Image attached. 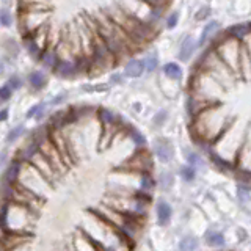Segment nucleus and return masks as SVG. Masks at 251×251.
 I'll use <instances>...</instances> for the list:
<instances>
[{
    "instance_id": "f257e3e1",
    "label": "nucleus",
    "mask_w": 251,
    "mask_h": 251,
    "mask_svg": "<svg viewBox=\"0 0 251 251\" xmlns=\"http://www.w3.org/2000/svg\"><path fill=\"white\" fill-rule=\"evenodd\" d=\"M235 120L229 118L222 102L214 104L190 121V135L193 143L207 141L214 145L223 133L231 127Z\"/></svg>"
},
{
    "instance_id": "f03ea898",
    "label": "nucleus",
    "mask_w": 251,
    "mask_h": 251,
    "mask_svg": "<svg viewBox=\"0 0 251 251\" xmlns=\"http://www.w3.org/2000/svg\"><path fill=\"white\" fill-rule=\"evenodd\" d=\"M38 212L18 201H3L2 231L14 234H33Z\"/></svg>"
},
{
    "instance_id": "7ed1b4c3",
    "label": "nucleus",
    "mask_w": 251,
    "mask_h": 251,
    "mask_svg": "<svg viewBox=\"0 0 251 251\" xmlns=\"http://www.w3.org/2000/svg\"><path fill=\"white\" fill-rule=\"evenodd\" d=\"M195 69L214 77L225 90H231L235 85V82H237V75H235L232 71L226 66V63L218 57V53L215 52L214 47H210V49H207L201 55L200 60L196 61Z\"/></svg>"
},
{
    "instance_id": "20e7f679",
    "label": "nucleus",
    "mask_w": 251,
    "mask_h": 251,
    "mask_svg": "<svg viewBox=\"0 0 251 251\" xmlns=\"http://www.w3.org/2000/svg\"><path fill=\"white\" fill-rule=\"evenodd\" d=\"M225 91L226 90L214 77L195 69V73L190 78V83H188V94H195V96H200L202 99H207L212 102H222L220 100V96H222Z\"/></svg>"
},
{
    "instance_id": "39448f33",
    "label": "nucleus",
    "mask_w": 251,
    "mask_h": 251,
    "mask_svg": "<svg viewBox=\"0 0 251 251\" xmlns=\"http://www.w3.org/2000/svg\"><path fill=\"white\" fill-rule=\"evenodd\" d=\"M240 46L242 41L231 38L227 33L215 38V41L212 43V47L218 53V57L226 63V66L237 77H240Z\"/></svg>"
},
{
    "instance_id": "423d86ee",
    "label": "nucleus",
    "mask_w": 251,
    "mask_h": 251,
    "mask_svg": "<svg viewBox=\"0 0 251 251\" xmlns=\"http://www.w3.org/2000/svg\"><path fill=\"white\" fill-rule=\"evenodd\" d=\"M18 184L44 200L47 196V192L50 190V182L31 163H24Z\"/></svg>"
},
{
    "instance_id": "0eeeda50",
    "label": "nucleus",
    "mask_w": 251,
    "mask_h": 251,
    "mask_svg": "<svg viewBox=\"0 0 251 251\" xmlns=\"http://www.w3.org/2000/svg\"><path fill=\"white\" fill-rule=\"evenodd\" d=\"M152 154L160 163H171L175 159V146L165 137H159L152 141Z\"/></svg>"
},
{
    "instance_id": "6e6552de",
    "label": "nucleus",
    "mask_w": 251,
    "mask_h": 251,
    "mask_svg": "<svg viewBox=\"0 0 251 251\" xmlns=\"http://www.w3.org/2000/svg\"><path fill=\"white\" fill-rule=\"evenodd\" d=\"M235 171L251 175V129H248L247 138L237 154V159H235Z\"/></svg>"
},
{
    "instance_id": "1a4fd4ad",
    "label": "nucleus",
    "mask_w": 251,
    "mask_h": 251,
    "mask_svg": "<svg viewBox=\"0 0 251 251\" xmlns=\"http://www.w3.org/2000/svg\"><path fill=\"white\" fill-rule=\"evenodd\" d=\"M154 212H155V218H157V225L160 227H167L171 225V220H173V206L171 202L167 201L165 198L157 200L155 206H154Z\"/></svg>"
},
{
    "instance_id": "9d476101",
    "label": "nucleus",
    "mask_w": 251,
    "mask_h": 251,
    "mask_svg": "<svg viewBox=\"0 0 251 251\" xmlns=\"http://www.w3.org/2000/svg\"><path fill=\"white\" fill-rule=\"evenodd\" d=\"M22 167H24V162L13 157L10 163H8V167L2 173V184H11V185L18 184L21 173H22Z\"/></svg>"
},
{
    "instance_id": "9b49d317",
    "label": "nucleus",
    "mask_w": 251,
    "mask_h": 251,
    "mask_svg": "<svg viewBox=\"0 0 251 251\" xmlns=\"http://www.w3.org/2000/svg\"><path fill=\"white\" fill-rule=\"evenodd\" d=\"M53 73L61 78H74L80 74V71H78L75 58H61Z\"/></svg>"
},
{
    "instance_id": "f8f14e48",
    "label": "nucleus",
    "mask_w": 251,
    "mask_h": 251,
    "mask_svg": "<svg viewBox=\"0 0 251 251\" xmlns=\"http://www.w3.org/2000/svg\"><path fill=\"white\" fill-rule=\"evenodd\" d=\"M202 240L206 243V247L212 248V250H223L226 247V237L222 231L218 229H214V227H210L202 235Z\"/></svg>"
},
{
    "instance_id": "ddd939ff",
    "label": "nucleus",
    "mask_w": 251,
    "mask_h": 251,
    "mask_svg": "<svg viewBox=\"0 0 251 251\" xmlns=\"http://www.w3.org/2000/svg\"><path fill=\"white\" fill-rule=\"evenodd\" d=\"M123 132L127 135V138H129V141L132 143V146L135 148V149H146L148 148V140H146V137L141 133L138 129H135L133 126H130V124H123Z\"/></svg>"
},
{
    "instance_id": "4468645a",
    "label": "nucleus",
    "mask_w": 251,
    "mask_h": 251,
    "mask_svg": "<svg viewBox=\"0 0 251 251\" xmlns=\"http://www.w3.org/2000/svg\"><path fill=\"white\" fill-rule=\"evenodd\" d=\"M39 151V146H38V143L36 141H33L31 138H28L25 143H24L19 149H18V152L14 154V157L16 159H19V160H22L24 163H28L31 159L35 157V154Z\"/></svg>"
},
{
    "instance_id": "2eb2a0df",
    "label": "nucleus",
    "mask_w": 251,
    "mask_h": 251,
    "mask_svg": "<svg viewBox=\"0 0 251 251\" xmlns=\"http://www.w3.org/2000/svg\"><path fill=\"white\" fill-rule=\"evenodd\" d=\"M184 157H185V163L190 165V167H193V168H196V170H198V173L207 170V162H206L204 155L200 151L184 149Z\"/></svg>"
},
{
    "instance_id": "dca6fc26",
    "label": "nucleus",
    "mask_w": 251,
    "mask_h": 251,
    "mask_svg": "<svg viewBox=\"0 0 251 251\" xmlns=\"http://www.w3.org/2000/svg\"><path fill=\"white\" fill-rule=\"evenodd\" d=\"M240 77L245 80L251 77V53L245 41L240 46Z\"/></svg>"
},
{
    "instance_id": "f3484780",
    "label": "nucleus",
    "mask_w": 251,
    "mask_h": 251,
    "mask_svg": "<svg viewBox=\"0 0 251 251\" xmlns=\"http://www.w3.org/2000/svg\"><path fill=\"white\" fill-rule=\"evenodd\" d=\"M60 55L57 52V47L55 46H49L47 49L44 50L43 53V57H41V65L46 68V69H50V71H55V68L58 66V63H60Z\"/></svg>"
},
{
    "instance_id": "a211bd4d",
    "label": "nucleus",
    "mask_w": 251,
    "mask_h": 251,
    "mask_svg": "<svg viewBox=\"0 0 251 251\" xmlns=\"http://www.w3.org/2000/svg\"><path fill=\"white\" fill-rule=\"evenodd\" d=\"M201 240L195 234H184L177 242V251H200Z\"/></svg>"
},
{
    "instance_id": "6ab92c4d",
    "label": "nucleus",
    "mask_w": 251,
    "mask_h": 251,
    "mask_svg": "<svg viewBox=\"0 0 251 251\" xmlns=\"http://www.w3.org/2000/svg\"><path fill=\"white\" fill-rule=\"evenodd\" d=\"M155 180H157V188H160L163 193L171 192L173 188H175V184H176L175 175H173L170 170H162L159 173V176L155 177Z\"/></svg>"
},
{
    "instance_id": "aec40b11",
    "label": "nucleus",
    "mask_w": 251,
    "mask_h": 251,
    "mask_svg": "<svg viewBox=\"0 0 251 251\" xmlns=\"http://www.w3.org/2000/svg\"><path fill=\"white\" fill-rule=\"evenodd\" d=\"M22 41H24V46H25V50L28 52V55L33 60H41L43 53H44V49L41 46H39L33 38L28 36V35H22Z\"/></svg>"
},
{
    "instance_id": "412c9836",
    "label": "nucleus",
    "mask_w": 251,
    "mask_h": 251,
    "mask_svg": "<svg viewBox=\"0 0 251 251\" xmlns=\"http://www.w3.org/2000/svg\"><path fill=\"white\" fill-rule=\"evenodd\" d=\"M145 60H138V58H133V60H129L126 63L124 66V75L127 77H140L141 74L145 73Z\"/></svg>"
},
{
    "instance_id": "4be33fe9",
    "label": "nucleus",
    "mask_w": 251,
    "mask_h": 251,
    "mask_svg": "<svg viewBox=\"0 0 251 251\" xmlns=\"http://www.w3.org/2000/svg\"><path fill=\"white\" fill-rule=\"evenodd\" d=\"M231 38L237 39V41H245V39L251 35V25L250 24H239V25H234L226 31Z\"/></svg>"
},
{
    "instance_id": "5701e85b",
    "label": "nucleus",
    "mask_w": 251,
    "mask_h": 251,
    "mask_svg": "<svg viewBox=\"0 0 251 251\" xmlns=\"http://www.w3.org/2000/svg\"><path fill=\"white\" fill-rule=\"evenodd\" d=\"M27 80H28V85L33 88L35 91H39V90H43L46 83H47V77L44 73H41V71H33V73H30L28 77H27Z\"/></svg>"
},
{
    "instance_id": "b1692460",
    "label": "nucleus",
    "mask_w": 251,
    "mask_h": 251,
    "mask_svg": "<svg viewBox=\"0 0 251 251\" xmlns=\"http://www.w3.org/2000/svg\"><path fill=\"white\" fill-rule=\"evenodd\" d=\"M218 28H220V24L218 22H209L206 27L202 28L201 31V38H200V46H202L206 41H209V39H212L214 41L215 39V35L218 33Z\"/></svg>"
},
{
    "instance_id": "393cba45",
    "label": "nucleus",
    "mask_w": 251,
    "mask_h": 251,
    "mask_svg": "<svg viewBox=\"0 0 251 251\" xmlns=\"http://www.w3.org/2000/svg\"><path fill=\"white\" fill-rule=\"evenodd\" d=\"M235 196L240 206H247L248 202H251V185L240 184L237 182V188H235Z\"/></svg>"
},
{
    "instance_id": "a878e982",
    "label": "nucleus",
    "mask_w": 251,
    "mask_h": 251,
    "mask_svg": "<svg viewBox=\"0 0 251 251\" xmlns=\"http://www.w3.org/2000/svg\"><path fill=\"white\" fill-rule=\"evenodd\" d=\"M177 173H179V177L182 179V182H185V184H193L196 177H198V170L190 167V165H187V163L182 165Z\"/></svg>"
},
{
    "instance_id": "bb28decb",
    "label": "nucleus",
    "mask_w": 251,
    "mask_h": 251,
    "mask_svg": "<svg viewBox=\"0 0 251 251\" xmlns=\"http://www.w3.org/2000/svg\"><path fill=\"white\" fill-rule=\"evenodd\" d=\"M196 49V44L193 39L188 36L185 38V41L182 43V46H180V50H179V60L180 61H188V58L192 57V53L195 52Z\"/></svg>"
},
{
    "instance_id": "cd10ccee",
    "label": "nucleus",
    "mask_w": 251,
    "mask_h": 251,
    "mask_svg": "<svg viewBox=\"0 0 251 251\" xmlns=\"http://www.w3.org/2000/svg\"><path fill=\"white\" fill-rule=\"evenodd\" d=\"M163 74L171 80H179V78H182V69L176 63H167L163 66Z\"/></svg>"
},
{
    "instance_id": "c85d7f7f",
    "label": "nucleus",
    "mask_w": 251,
    "mask_h": 251,
    "mask_svg": "<svg viewBox=\"0 0 251 251\" xmlns=\"http://www.w3.org/2000/svg\"><path fill=\"white\" fill-rule=\"evenodd\" d=\"M46 110H47V104L46 102H39V104L33 105L28 112H27V118L30 120V118H35V120H43L44 115H46Z\"/></svg>"
},
{
    "instance_id": "c756f323",
    "label": "nucleus",
    "mask_w": 251,
    "mask_h": 251,
    "mask_svg": "<svg viewBox=\"0 0 251 251\" xmlns=\"http://www.w3.org/2000/svg\"><path fill=\"white\" fill-rule=\"evenodd\" d=\"M24 133H25V126L24 124H19V126H16V127H13L10 132H8V135H6V143L8 145H13L16 143Z\"/></svg>"
},
{
    "instance_id": "7c9ffc66",
    "label": "nucleus",
    "mask_w": 251,
    "mask_h": 251,
    "mask_svg": "<svg viewBox=\"0 0 251 251\" xmlns=\"http://www.w3.org/2000/svg\"><path fill=\"white\" fill-rule=\"evenodd\" d=\"M167 120H168L167 110H159V112L152 116V124L155 126V127H162V126L167 123Z\"/></svg>"
},
{
    "instance_id": "2f4dec72",
    "label": "nucleus",
    "mask_w": 251,
    "mask_h": 251,
    "mask_svg": "<svg viewBox=\"0 0 251 251\" xmlns=\"http://www.w3.org/2000/svg\"><path fill=\"white\" fill-rule=\"evenodd\" d=\"M145 66H146V71L152 73V71H155L157 66H159V57H157L155 53H149L145 60Z\"/></svg>"
},
{
    "instance_id": "473e14b6",
    "label": "nucleus",
    "mask_w": 251,
    "mask_h": 251,
    "mask_svg": "<svg viewBox=\"0 0 251 251\" xmlns=\"http://www.w3.org/2000/svg\"><path fill=\"white\" fill-rule=\"evenodd\" d=\"M0 24H2L3 27H10L13 24V16L11 13L3 8V10H0Z\"/></svg>"
},
{
    "instance_id": "72a5a7b5",
    "label": "nucleus",
    "mask_w": 251,
    "mask_h": 251,
    "mask_svg": "<svg viewBox=\"0 0 251 251\" xmlns=\"http://www.w3.org/2000/svg\"><path fill=\"white\" fill-rule=\"evenodd\" d=\"M6 85L10 86V88H11L13 91H18V90L21 88V86H22V78H21L19 75H11L10 78H8Z\"/></svg>"
},
{
    "instance_id": "f704fd0d",
    "label": "nucleus",
    "mask_w": 251,
    "mask_h": 251,
    "mask_svg": "<svg viewBox=\"0 0 251 251\" xmlns=\"http://www.w3.org/2000/svg\"><path fill=\"white\" fill-rule=\"evenodd\" d=\"M5 49L8 50V53H11L13 57H16V55H18V52H19V47H18V44L13 41V39H6Z\"/></svg>"
},
{
    "instance_id": "c9c22d12",
    "label": "nucleus",
    "mask_w": 251,
    "mask_h": 251,
    "mask_svg": "<svg viewBox=\"0 0 251 251\" xmlns=\"http://www.w3.org/2000/svg\"><path fill=\"white\" fill-rule=\"evenodd\" d=\"M11 96H13V90L8 85H3L2 88H0V99H2L3 102H6V100H10Z\"/></svg>"
},
{
    "instance_id": "e433bc0d",
    "label": "nucleus",
    "mask_w": 251,
    "mask_h": 251,
    "mask_svg": "<svg viewBox=\"0 0 251 251\" xmlns=\"http://www.w3.org/2000/svg\"><path fill=\"white\" fill-rule=\"evenodd\" d=\"M68 99V93H60V94H57V96H55L49 104L52 105V107H55V105H60V104H63V102H65Z\"/></svg>"
},
{
    "instance_id": "4c0bfd02",
    "label": "nucleus",
    "mask_w": 251,
    "mask_h": 251,
    "mask_svg": "<svg viewBox=\"0 0 251 251\" xmlns=\"http://www.w3.org/2000/svg\"><path fill=\"white\" fill-rule=\"evenodd\" d=\"M82 88H83L85 91L93 93V91H102V90H107V88H108V85H83Z\"/></svg>"
},
{
    "instance_id": "58836bf2",
    "label": "nucleus",
    "mask_w": 251,
    "mask_h": 251,
    "mask_svg": "<svg viewBox=\"0 0 251 251\" xmlns=\"http://www.w3.org/2000/svg\"><path fill=\"white\" fill-rule=\"evenodd\" d=\"M207 16H210V8L209 6H202L201 10L196 13V21H202L206 19Z\"/></svg>"
},
{
    "instance_id": "ea45409f",
    "label": "nucleus",
    "mask_w": 251,
    "mask_h": 251,
    "mask_svg": "<svg viewBox=\"0 0 251 251\" xmlns=\"http://www.w3.org/2000/svg\"><path fill=\"white\" fill-rule=\"evenodd\" d=\"M179 22V14L177 13H173L168 16V19H167V25L168 28H173V27H176V24Z\"/></svg>"
},
{
    "instance_id": "a19ab883",
    "label": "nucleus",
    "mask_w": 251,
    "mask_h": 251,
    "mask_svg": "<svg viewBox=\"0 0 251 251\" xmlns=\"http://www.w3.org/2000/svg\"><path fill=\"white\" fill-rule=\"evenodd\" d=\"M237 239H239V242H245L248 239V234L243 227H237Z\"/></svg>"
},
{
    "instance_id": "79ce46f5",
    "label": "nucleus",
    "mask_w": 251,
    "mask_h": 251,
    "mask_svg": "<svg viewBox=\"0 0 251 251\" xmlns=\"http://www.w3.org/2000/svg\"><path fill=\"white\" fill-rule=\"evenodd\" d=\"M0 120L2 121L8 120V108H2V112H0Z\"/></svg>"
},
{
    "instance_id": "37998d69",
    "label": "nucleus",
    "mask_w": 251,
    "mask_h": 251,
    "mask_svg": "<svg viewBox=\"0 0 251 251\" xmlns=\"http://www.w3.org/2000/svg\"><path fill=\"white\" fill-rule=\"evenodd\" d=\"M112 83H121V75L115 74V75L112 77Z\"/></svg>"
},
{
    "instance_id": "c03bdc74",
    "label": "nucleus",
    "mask_w": 251,
    "mask_h": 251,
    "mask_svg": "<svg viewBox=\"0 0 251 251\" xmlns=\"http://www.w3.org/2000/svg\"><path fill=\"white\" fill-rule=\"evenodd\" d=\"M152 5H163V0H151Z\"/></svg>"
},
{
    "instance_id": "a18cd8bd",
    "label": "nucleus",
    "mask_w": 251,
    "mask_h": 251,
    "mask_svg": "<svg viewBox=\"0 0 251 251\" xmlns=\"http://www.w3.org/2000/svg\"><path fill=\"white\" fill-rule=\"evenodd\" d=\"M146 2H151V0H146Z\"/></svg>"
}]
</instances>
